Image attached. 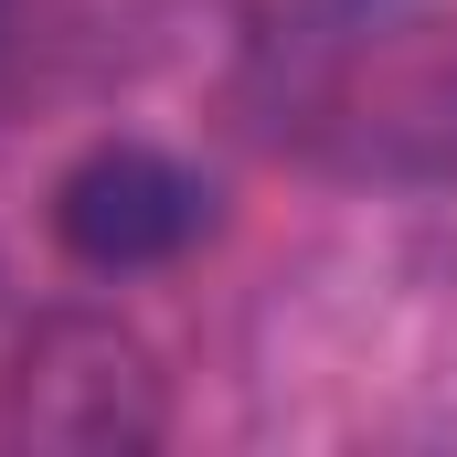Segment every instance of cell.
<instances>
[{"mask_svg":"<svg viewBox=\"0 0 457 457\" xmlns=\"http://www.w3.org/2000/svg\"><path fill=\"white\" fill-rule=\"evenodd\" d=\"M203 213H213V192H203L170 149H149V138H107V149H86V160L54 181V234H64V255L96 266V277L170 266V255L203 234Z\"/></svg>","mask_w":457,"mask_h":457,"instance_id":"6da1fadb","label":"cell"},{"mask_svg":"<svg viewBox=\"0 0 457 457\" xmlns=\"http://www.w3.org/2000/svg\"><path fill=\"white\" fill-rule=\"evenodd\" d=\"M11 426L32 447H149L160 436L149 351L107 320H54L11 372Z\"/></svg>","mask_w":457,"mask_h":457,"instance_id":"7a4b0ae2","label":"cell"}]
</instances>
